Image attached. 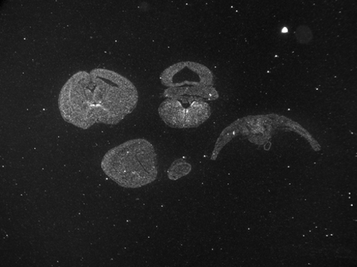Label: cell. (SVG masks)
<instances>
[{
  "label": "cell",
  "mask_w": 357,
  "mask_h": 267,
  "mask_svg": "<svg viewBox=\"0 0 357 267\" xmlns=\"http://www.w3.org/2000/svg\"><path fill=\"white\" fill-rule=\"evenodd\" d=\"M166 98L180 96L202 97L211 100L216 99L218 93L209 86H183L180 87L167 88L163 93Z\"/></svg>",
  "instance_id": "5b68a950"
},
{
  "label": "cell",
  "mask_w": 357,
  "mask_h": 267,
  "mask_svg": "<svg viewBox=\"0 0 357 267\" xmlns=\"http://www.w3.org/2000/svg\"><path fill=\"white\" fill-rule=\"evenodd\" d=\"M191 171V165L184 160L175 161L169 167L167 173L171 181H176L188 174Z\"/></svg>",
  "instance_id": "8992f818"
},
{
  "label": "cell",
  "mask_w": 357,
  "mask_h": 267,
  "mask_svg": "<svg viewBox=\"0 0 357 267\" xmlns=\"http://www.w3.org/2000/svg\"><path fill=\"white\" fill-rule=\"evenodd\" d=\"M282 33H287V28H284V29H283Z\"/></svg>",
  "instance_id": "52a82bcc"
},
{
  "label": "cell",
  "mask_w": 357,
  "mask_h": 267,
  "mask_svg": "<svg viewBox=\"0 0 357 267\" xmlns=\"http://www.w3.org/2000/svg\"><path fill=\"white\" fill-rule=\"evenodd\" d=\"M138 101V91L130 80L114 71L96 68L74 74L61 89L58 106L66 122L87 130L97 123H120Z\"/></svg>",
  "instance_id": "6da1fadb"
},
{
  "label": "cell",
  "mask_w": 357,
  "mask_h": 267,
  "mask_svg": "<svg viewBox=\"0 0 357 267\" xmlns=\"http://www.w3.org/2000/svg\"><path fill=\"white\" fill-rule=\"evenodd\" d=\"M101 167L110 180L125 188L137 189L157 180L158 156L145 139H135L114 146L103 157Z\"/></svg>",
  "instance_id": "7a4b0ae2"
},
{
  "label": "cell",
  "mask_w": 357,
  "mask_h": 267,
  "mask_svg": "<svg viewBox=\"0 0 357 267\" xmlns=\"http://www.w3.org/2000/svg\"><path fill=\"white\" fill-rule=\"evenodd\" d=\"M162 84L168 87L189 86H210L213 84V75L204 66L192 62L176 63L160 75Z\"/></svg>",
  "instance_id": "277c9868"
},
{
  "label": "cell",
  "mask_w": 357,
  "mask_h": 267,
  "mask_svg": "<svg viewBox=\"0 0 357 267\" xmlns=\"http://www.w3.org/2000/svg\"><path fill=\"white\" fill-rule=\"evenodd\" d=\"M159 114L172 128H194L209 119L211 109L202 98L180 96L164 100L159 107Z\"/></svg>",
  "instance_id": "3957f363"
}]
</instances>
